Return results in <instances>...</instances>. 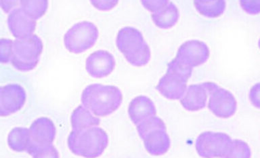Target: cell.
<instances>
[{
	"mask_svg": "<svg viewBox=\"0 0 260 158\" xmlns=\"http://www.w3.org/2000/svg\"><path fill=\"white\" fill-rule=\"evenodd\" d=\"M99 35V29L94 24L88 21L79 22L65 34V47L72 53H82L94 45Z\"/></svg>",
	"mask_w": 260,
	"mask_h": 158,
	"instance_id": "cell-5",
	"label": "cell"
},
{
	"mask_svg": "<svg viewBox=\"0 0 260 158\" xmlns=\"http://www.w3.org/2000/svg\"><path fill=\"white\" fill-rule=\"evenodd\" d=\"M2 8L4 9V11L6 12V13H9L10 11H11L13 8L16 7V6H18L20 5V2H4L1 1Z\"/></svg>",
	"mask_w": 260,
	"mask_h": 158,
	"instance_id": "cell-31",
	"label": "cell"
},
{
	"mask_svg": "<svg viewBox=\"0 0 260 158\" xmlns=\"http://www.w3.org/2000/svg\"><path fill=\"white\" fill-rule=\"evenodd\" d=\"M194 5L201 15L208 18L219 17L226 8L225 1H195Z\"/></svg>",
	"mask_w": 260,
	"mask_h": 158,
	"instance_id": "cell-20",
	"label": "cell"
},
{
	"mask_svg": "<svg viewBox=\"0 0 260 158\" xmlns=\"http://www.w3.org/2000/svg\"><path fill=\"white\" fill-rule=\"evenodd\" d=\"M116 44L129 64L136 67L146 66L151 58V51L141 32L136 28H122L117 34Z\"/></svg>",
	"mask_w": 260,
	"mask_h": 158,
	"instance_id": "cell-3",
	"label": "cell"
},
{
	"mask_svg": "<svg viewBox=\"0 0 260 158\" xmlns=\"http://www.w3.org/2000/svg\"><path fill=\"white\" fill-rule=\"evenodd\" d=\"M27 153L31 155L32 158H60L58 150L53 145L31 148Z\"/></svg>",
	"mask_w": 260,
	"mask_h": 158,
	"instance_id": "cell-25",
	"label": "cell"
},
{
	"mask_svg": "<svg viewBox=\"0 0 260 158\" xmlns=\"http://www.w3.org/2000/svg\"><path fill=\"white\" fill-rule=\"evenodd\" d=\"M210 50L205 42L197 40L185 42L178 48L176 58L194 68L204 64L209 59Z\"/></svg>",
	"mask_w": 260,
	"mask_h": 158,
	"instance_id": "cell-9",
	"label": "cell"
},
{
	"mask_svg": "<svg viewBox=\"0 0 260 158\" xmlns=\"http://www.w3.org/2000/svg\"><path fill=\"white\" fill-rule=\"evenodd\" d=\"M136 129H137L138 135L142 140L150 133H153L154 131H167L166 123L161 118L156 115L142 121L136 125Z\"/></svg>",
	"mask_w": 260,
	"mask_h": 158,
	"instance_id": "cell-23",
	"label": "cell"
},
{
	"mask_svg": "<svg viewBox=\"0 0 260 158\" xmlns=\"http://www.w3.org/2000/svg\"><path fill=\"white\" fill-rule=\"evenodd\" d=\"M29 131L30 145L28 150L34 147L52 145L56 137L54 123L47 117L36 119L30 125Z\"/></svg>",
	"mask_w": 260,
	"mask_h": 158,
	"instance_id": "cell-10",
	"label": "cell"
},
{
	"mask_svg": "<svg viewBox=\"0 0 260 158\" xmlns=\"http://www.w3.org/2000/svg\"><path fill=\"white\" fill-rule=\"evenodd\" d=\"M8 144L10 149L14 151L27 152L30 145L29 129L23 127L14 128L8 135Z\"/></svg>",
	"mask_w": 260,
	"mask_h": 158,
	"instance_id": "cell-19",
	"label": "cell"
},
{
	"mask_svg": "<svg viewBox=\"0 0 260 158\" xmlns=\"http://www.w3.org/2000/svg\"><path fill=\"white\" fill-rule=\"evenodd\" d=\"M128 115L132 122L138 125L146 119L156 116L155 105L148 97H136L129 103Z\"/></svg>",
	"mask_w": 260,
	"mask_h": 158,
	"instance_id": "cell-13",
	"label": "cell"
},
{
	"mask_svg": "<svg viewBox=\"0 0 260 158\" xmlns=\"http://www.w3.org/2000/svg\"><path fill=\"white\" fill-rule=\"evenodd\" d=\"M258 46H259V48L260 49V38H259V41H258Z\"/></svg>",
	"mask_w": 260,
	"mask_h": 158,
	"instance_id": "cell-32",
	"label": "cell"
},
{
	"mask_svg": "<svg viewBox=\"0 0 260 158\" xmlns=\"http://www.w3.org/2000/svg\"><path fill=\"white\" fill-rule=\"evenodd\" d=\"M20 9L35 20L40 19L46 13L48 1H20Z\"/></svg>",
	"mask_w": 260,
	"mask_h": 158,
	"instance_id": "cell-24",
	"label": "cell"
},
{
	"mask_svg": "<svg viewBox=\"0 0 260 158\" xmlns=\"http://www.w3.org/2000/svg\"><path fill=\"white\" fill-rule=\"evenodd\" d=\"M249 98L252 105L260 109V82L254 84L250 89Z\"/></svg>",
	"mask_w": 260,
	"mask_h": 158,
	"instance_id": "cell-28",
	"label": "cell"
},
{
	"mask_svg": "<svg viewBox=\"0 0 260 158\" xmlns=\"http://www.w3.org/2000/svg\"><path fill=\"white\" fill-rule=\"evenodd\" d=\"M209 94L204 83L187 87L186 92L180 99L183 108L188 111H198L206 107Z\"/></svg>",
	"mask_w": 260,
	"mask_h": 158,
	"instance_id": "cell-14",
	"label": "cell"
},
{
	"mask_svg": "<svg viewBox=\"0 0 260 158\" xmlns=\"http://www.w3.org/2000/svg\"><path fill=\"white\" fill-rule=\"evenodd\" d=\"M186 82L167 73L160 79L156 86L158 92L170 100H180L186 92Z\"/></svg>",
	"mask_w": 260,
	"mask_h": 158,
	"instance_id": "cell-15",
	"label": "cell"
},
{
	"mask_svg": "<svg viewBox=\"0 0 260 158\" xmlns=\"http://www.w3.org/2000/svg\"><path fill=\"white\" fill-rule=\"evenodd\" d=\"M180 18V13L176 6L170 3L160 11L152 15V20L160 29H170L176 25Z\"/></svg>",
	"mask_w": 260,
	"mask_h": 158,
	"instance_id": "cell-18",
	"label": "cell"
},
{
	"mask_svg": "<svg viewBox=\"0 0 260 158\" xmlns=\"http://www.w3.org/2000/svg\"><path fill=\"white\" fill-rule=\"evenodd\" d=\"M44 49L42 39L37 35L14 40L11 62L14 68L21 72L34 70L38 66Z\"/></svg>",
	"mask_w": 260,
	"mask_h": 158,
	"instance_id": "cell-4",
	"label": "cell"
},
{
	"mask_svg": "<svg viewBox=\"0 0 260 158\" xmlns=\"http://www.w3.org/2000/svg\"><path fill=\"white\" fill-rule=\"evenodd\" d=\"M169 1H142L141 4L143 7L147 9L148 11L151 12L152 14L160 11V10L166 7L168 4Z\"/></svg>",
	"mask_w": 260,
	"mask_h": 158,
	"instance_id": "cell-29",
	"label": "cell"
},
{
	"mask_svg": "<svg viewBox=\"0 0 260 158\" xmlns=\"http://www.w3.org/2000/svg\"><path fill=\"white\" fill-rule=\"evenodd\" d=\"M192 67L175 58L172 61L169 62L167 74L176 77L183 82L187 83L192 76Z\"/></svg>",
	"mask_w": 260,
	"mask_h": 158,
	"instance_id": "cell-22",
	"label": "cell"
},
{
	"mask_svg": "<svg viewBox=\"0 0 260 158\" xmlns=\"http://www.w3.org/2000/svg\"><path fill=\"white\" fill-rule=\"evenodd\" d=\"M232 140L224 133L204 132L197 138L195 149L202 158H223Z\"/></svg>",
	"mask_w": 260,
	"mask_h": 158,
	"instance_id": "cell-7",
	"label": "cell"
},
{
	"mask_svg": "<svg viewBox=\"0 0 260 158\" xmlns=\"http://www.w3.org/2000/svg\"><path fill=\"white\" fill-rule=\"evenodd\" d=\"M242 9L249 15H255L260 13V1H241Z\"/></svg>",
	"mask_w": 260,
	"mask_h": 158,
	"instance_id": "cell-27",
	"label": "cell"
},
{
	"mask_svg": "<svg viewBox=\"0 0 260 158\" xmlns=\"http://www.w3.org/2000/svg\"><path fill=\"white\" fill-rule=\"evenodd\" d=\"M73 154L84 158H97L103 155L109 145V137L101 128L73 131L67 140Z\"/></svg>",
	"mask_w": 260,
	"mask_h": 158,
	"instance_id": "cell-2",
	"label": "cell"
},
{
	"mask_svg": "<svg viewBox=\"0 0 260 158\" xmlns=\"http://www.w3.org/2000/svg\"><path fill=\"white\" fill-rule=\"evenodd\" d=\"M144 147L150 155L160 156L168 153L171 140L167 131H156L150 133L143 139Z\"/></svg>",
	"mask_w": 260,
	"mask_h": 158,
	"instance_id": "cell-16",
	"label": "cell"
},
{
	"mask_svg": "<svg viewBox=\"0 0 260 158\" xmlns=\"http://www.w3.org/2000/svg\"><path fill=\"white\" fill-rule=\"evenodd\" d=\"M71 121L73 131H82L99 127L101 123V119L93 115L90 111L83 106H79L73 111Z\"/></svg>",
	"mask_w": 260,
	"mask_h": 158,
	"instance_id": "cell-17",
	"label": "cell"
},
{
	"mask_svg": "<svg viewBox=\"0 0 260 158\" xmlns=\"http://www.w3.org/2000/svg\"><path fill=\"white\" fill-rule=\"evenodd\" d=\"M251 150L245 141L233 139L223 158H251Z\"/></svg>",
	"mask_w": 260,
	"mask_h": 158,
	"instance_id": "cell-21",
	"label": "cell"
},
{
	"mask_svg": "<svg viewBox=\"0 0 260 158\" xmlns=\"http://www.w3.org/2000/svg\"><path fill=\"white\" fill-rule=\"evenodd\" d=\"M25 90L20 85L11 84L0 88V115L6 117L23 107L26 102Z\"/></svg>",
	"mask_w": 260,
	"mask_h": 158,
	"instance_id": "cell-8",
	"label": "cell"
},
{
	"mask_svg": "<svg viewBox=\"0 0 260 158\" xmlns=\"http://www.w3.org/2000/svg\"><path fill=\"white\" fill-rule=\"evenodd\" d=\"M209 94L208 108L219 118L233 117L237 110V101L233 93L214 82H204Z\"/></svg>",
	"mask_w": 260,
	"mask_h": 158,
	"instance_id": "cell-6",
	"label": "cell"
},
{
	"mask_svg": "<svg viewBox=\"0 0 260 158\" xmlns=\"http://www.w3.org/2000/svg\"><path fill=\"white\" fill-rule=\"evenodd\" d=\"M115 68V58L107 50H98L93 52L87 58L85 62L87 73L95 78H103L109 76Z\"/></svg>",
	"mask_w": 260,
	"mask_h": 158,
	"instance_id": "cell-11",
	"label": "cell"
},
{
	"mask_svg": "<svg viewBox=\"0 0 260 158\" xmlns=\"http://www.w3.org/2000/svg\"><path fill=\"white\" fill-rule=\"evenodd\" d=\"M91 5L101 11H109L117 5V1H91Z\"/></svg>",
	"mask_w": 260,
	"mask_h": 158,
	"instance_id": "cell-30",
	"label": "cell"
},
{
	"mask_svg": "<svg viewBox=\"0 0 260 158\" xmlns=\"http://www.w3.org/2000/svg\"><path fill=\"white\" fill-rule=\"evenodd\" d=\"M123 94L117 86L100 84L89 85L81 94L83 106L95 116L105 117L112 114L121 106Z\"/></svg>",
	"mask_w": 260,
	"mask_h": 158,
	"instance_id": "cell-1",
	"label": "cell"
},
{
	"mask_svg": "<svg viewBox=\"0 0 260 158\" xmlns=\"http://www.w3.org/2000/svg\"><path fill=\"white\" fill-rule=\"evenodd\" d=\"M8 25L12 36L17 39L30 37L36 27V21L20 8L12 10L8 17Z\"/></svg>",
	"mask_w": 260,
	"mask_h": 158,
	"instance_id": "cell-12",
	"label": "cell"
},
{
	"mask_svg": "<svg viewBox=\"0 0 260 158\" xmlns=\"http://www.w3.org/2000/svg\"><path fill=\"white\" fill-rule=\"evenodd\" d=\"M14 41L9 39L0 40V60L2 64L11 61Z\"/></svg>",
	"mask_w": 260,
	"mask_h": 158,
	"instance_id": "cell-26",
	"label": "cell"
}]
</instances>
